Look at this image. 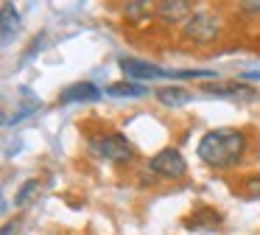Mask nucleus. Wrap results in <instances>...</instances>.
I'll list each match as a JSON object with an SVG mask.
<instances>
[{
	"mask_svg": "<svg viewBox=\"0 0 260 235\" xmlns=\"http://www.w3.org/2000/svg\"><path fill=\"white\" fill-rule=\"evenodd\" d=\"M202 90L207 95H215V98H230V101H238V104H246V101H257L260 93L254 87L243 81H204Z\"/></svg>",
	"mask_w": 260,
	"mask_h": 235,
	"instance_id": "39448f33",
	"label": "nucleus"
},
{
	"mask_svg": "<svg viewBox=\"0 0 260 235\" xmlns=\"http://www.w3.org/2000/svg\"><path fill=\"white\" fill-rule=\"evenodd\" d=\"M154 9H157L159 20L168 22V25H176V22L185 25V22L190 20V14H193V9H190L187 0H162V3H157Z\"/></svg>",
	"mask_w": 260,
	"mask_h": 235,
	"instance_id": "0eeeda50",
	"label": "nucleus"
},
{
	"mask_svg": "<svg viewBox=\"0 0 260 235\" xmlns=\"http://www.w3.org/2000/svg\"><path fill=\"white\" fill-rule=\"evenodd\" d=\"M126 20H132V22H140V20H146L148 14H151V6L148 3H126Z\"/></svg>",
	"mask_w": 260,
	"mask_h": 235,
	"instance_id": "4468645a",
	"label": "nucleus"
},
{
	"mask_svg": "<svg viewBox=\"0 0 260 235\" xmlns=\"http://www.w3.org/2000/svg\"><path fill=\"white\" fill-rule=\"evenodd\" d=\"M218 31H221V22L213 11H193L190 20L182 25V37L193 45H210L218 39Z\"/></svg>",
	"mask_w": 260,
	"mask_h": 235,
	"instance_id": "7ed1b4c3",
	"label": "nucleus"
},
{
	"mask_svg": "<svg viewBox=\"0 0 260 235\" xmlns=\"http://www.w3.org/2000/svg\"><path fill=\"white\" fill-rule=\"evenodd\" d=\"M101 98V90L92 81H76L59 95V104H84V101H98Z\"/></svg>",
	"mask_w": 260,
	"mask_h": 235,
	"instance_id": "6e6552de",
	"label": "nucleus"
},
{
	"mask_svg": "<svg viewBox=\"0 0 260 235\" xmlns=\"http://www.w3.org/2000/svg\"><path fill=\"white\" fill-rule=\"evenodd\" d=\"M246 78H260V73H246Z\"/></svg>",
	"mask_w": 260,
	"mask_h": 235,
	"instance_id": "f3484780",
	"label": "nucleus"
},
{
	"mask_svg": "<svg viewBox=\"0 0 260 235\" xmlns=\"http://www.w3.org/2000/svg\"><path fill=\"white\" fill-rule=\"evenodd\" d=\"M87 149H90L92 157L107 160V162H132V160H135V154H137L135 145H132V140L126 137V134H120V132L95 134V137H90Z\"/></svg>",
	"mask_w": 260,
	"mask_h": 235,
	"instance_id": "f03ea898",
	"label": "nucleus"
},
{
	"mask_svg": "<svg viewBox=\"0 0 260 235\" xmlns=\"http://www.w3.org/2000/svg\"><path fill=\"white\" fill-rule=\"evenodd\" d=\"M246 199H260V177H254V179H249L246 182Z\"/></svg>",
	"mask_w": 260,
	"mask_h": 235,
	"instance_id": "2eb2a0df",
	"label": "nucleus"
},
{
	"mask_svg": "<svg viewBox=\"0 0 260 235\" xmlns=\"http://www.w3.org/2000/svg\"><path fill=\"white\" fill-rule=\"evenodd\" d=\"M107 95H120V98H140V95H146V87L143 84H129V81H120V84H112V87H107Z\"/></svg>",
	"mask_w": 260,
	"mask_h": 235,
	"instance_id": "f8f14e48",
	"label": "nucleus"
},
{
	"mask_svg": "<svg viewBox=\"0 0 260 235\" xmlns=\"http://www.w3.org/2000/svg\"><path fill=\"white\" fill-rule=\"evenodd\" d=\"M118 67L129 78H168V76H174V73L165 70V67H157V65H151V62H146V59H132V56L120 59Z\"/></svg>",
	"mask_w": 260,
	"mask_h": 235,
	"instance_id": "423d86ee",
	"label": "nucleus"
},
{
	"mask_svg": "<svg viewBox=\"0 0 260 235\" xmlns=\"http://www.w3.org/2000/svg\"><path fill=\"white\" fill-rule=\"evenodd\" d=\"M157 101L162 106H185L193 101V95L185 87H162V90H157Z\"/></svg>",
	"mask_w": 260,
	"mask_h": 235,
	"instance_id": "9d476101",
	"label": "nucleus"
},
{
	"mask_svg": "<svg viewBox=\"0 0 260 235\" xmlns=\"http://www.w3.org/2000/svg\"><path fill=\"white\" fill-rule=\"evenodd\" d=\"M246 145L249 140L241 129H210L199 140L196 154L210 168H230L241 162V157L246 154Z\"/></svg>",
	"mask_w": 260,
	"mask_h": 235,
	"instance_id": "f257e3e1",
	"label": "nucleus"
},
{
	"mask_svg": "<svg viewBox=\"0 0 260 235\" xmlns=\"http://www.w3.org/2000/svg\"><path fill=\"white\" fill-rule=\"evenodd\" d=\"M37 190H40V182H37V179L23 182V185H20V190H17V196H14V207H25L37 196Z\"/></svg>",
	"mask_w": 260,
	"mask_h": 235,
	"instance_id": "ddd939ff",
	"label": "nucleus"
},
{
	"mask_svg": "<svg viewBox=\"0 0 260 235\" xmlns=\"http://www.w3.org/2000/svg\"><path fill=\"white\" fill-rule=\"evenodd\" d=\"M243 11H260V3H241Z\"/></svg>",
	"mask_w": 260,
	"mask_h": 235,
	"instance_id": "dca6fc26",
	"label": "nucleus"
},
{
	"mask_svg": "<svg viewBox=\"0 0 260 235\" xmlns=\"http://www.w3.org/2000/svg\"><path fill=\"white\" fill-rule=\"evenodd\" d=\"M0 31H3V42H12V37H14V31H17V25H20V11H17V6L14 3H3L0 6Z\"/></svg>",
	"mask_w": 260,
	"mask_h": 235,
	"instance_id": "9b49d317",
	"label": "nucleus"
},
{
	"mask_svg": "<svg viewBox=\"0 0 260 235\" xmlns=\"http://www.w3.org/2000/svg\"><path fill=\"white\" fill-rule=\"evenodd\" d=\"M148 168H151V173L159 179H182L187 171V162H185V157L179 154V149H162L159 154L151 157Z\"/></svg>",
	"mask_w": 260,
	"mask_h": 235,
	"instance_id": "20e7f679",
	"label": "nucleus"
},
{
	"mask_svg": "<svg viewBox=\"0 0 260 235\" xmlns=\"http://www.w3.org/2000/svg\"><path fill=\"white\" fill-rule=\"evenodd\" d=\"M221 213L213 210V207H202V210L190 213V218H185V229H193V232H204V229H215L221 227Z\"/></svg>",
	"mask_w": 260,
	"mask_h": 235,
	"instance_id": "1a4fd4ad",
	"label": "nucleus"
}]
</instances>
